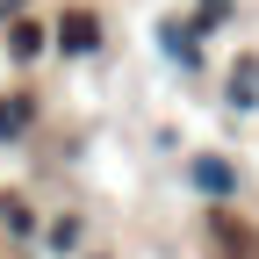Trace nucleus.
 Returning a JSON list of instances; mask_svg holds the SVG:
<instances>
[{"label": "nucleus", "instance_id": "obj_3", "mask_svg": "<svg viewBox=\"0 0 259 259\" xmlns=\"http://www.w3.org/2000/svg\"><path fill=\"white\" fill-rule=\"evenodd\" d=\"M194 180H202L209 194H223L231 187V166H223V158H194Z\"/></svg>", "mask_w": 259, "mask_h": 259}, {"label": "nucleus", "instance_id": "obj_2", "mask_svg": "<svg viewBox=\"0 0 259 259\" xmlns=\"http://www.w3.org/2000/svg\"><path fill=\"white\" fill-rule=\"evenodd\" d=\"M94 36H101L94 15H65V22H58V44H65V51H94Z\"/></svg>", "mask_w": 259, "mask_h": 259}, {"label": "nucleus", "instance_id": "obj_1", "mask_svg": "<svg viewBox=\"0 0 259 259\" xmlns=\"http://www.w3.org/2000/svg\"><path fill=\"white\" fill-rule=\"evenodd\" d=\"M216 252L223 259H259V231H245L238 216H216Z\"/></svg>", "mask_w": 259, "mask_h": 259}, {"label": "nucleus", "instance_id": "obj_5", "mask_svg": "<svg viewBox=\"0 0 259 259\" xmlns=\"http://www.w3.org/2000/svg\"><path fill=\"white\" fill-rule=\"evenodd\" d=\"M29 122V101H0V130H22Z\"/></svg>", "mask_w": 259, "mask_h": 259}, {"label": "nucleus", "instance_id": "obj_4", "mask_svg": "<svg viewBox=\"0 0 259 259\" xmlns=\"http://www.w3.org/2000/svg\"><path fill=\"white\" fill-rule=\"evenodd\" d=\"M231 94H238V101H259V65H245V72L231 79Z\"/></svg>", "mask_w": 259, "mask_h": 259}]
</instances>
